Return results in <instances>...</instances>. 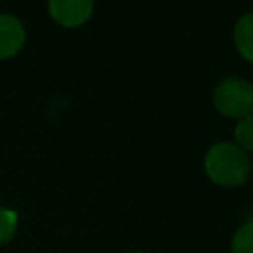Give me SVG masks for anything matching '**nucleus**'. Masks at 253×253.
<instances>
[{
  "mask_svg": "<svg viewBox=\"0 0 253 253\" xmlns=\"http://www.w3.org/2000/svg\"><path fill=\"white\" fill-rule=\"evenodd\" d=\"M49 12L57 24L75 28L89 20L93 0H49Z\"/></svg>",
  "mask_w": 253,
  "mask_h": 253,
  "instance_id": "nucleus-3",
  "label": "nucleus"
},
{
  "mask_svg": "<svg viewBox=\"0 0 253 253\" xmlns=\"http://www.w3.org/2000/svg\"><path fill=\"white\" fill-rule=\"evenodd\" d=\"M136 253H142V251H136Z\"/></svg>",
  "mask_w": 253,
  "mask_h": 253,
  "instance_id": "nucleus-9",
  "label": "nucleus"
},
{
  "mask_svg": "<svg viewBox=\"0 0 253 253\" xmlns=\"http://www.w3.org/2000/svg\"><path fill=\"white\" fill-rule=\"evenodd\" d=\"M204 166L210 180L225 188L241 186L251 170L247 152L237 144H229V142H219L211 146L206 154Z\"/></svg>",
  "mask_w": 253,
  "mask_h": 253,
  "instance_id": "nucleus-1",
  "label": "nucleus"
},
{
  "mask_svg": "<svg viewBox=\"0 0 253 253\" xmlns=\"http://www.w3.org/2000/svg\"><path fill=\"white\" fill-rule=\"evenodd\" d=\"M231 253H253V219L245 221L233 235Z\"/></svg>",
  "mask_w": 253,
  "mask_h": 253,
  "instance_id": "nucleus-6",
  "label": "nucleus"
},
{
  "mask_svg": "<svg viewBox=\"0 0 253 253\" xmlns=\"http://www.w3.org/2000/svg\"><path fill=\"white\" fill-rule=\"evenodd\" d=\"M235 140L239 148L253 152V115L239 119L235 126Z\"/></svg>",
  "mask_w": 253,
  "mask_h": 253,
  "instance_id": "nucleus-8",
  "label": "nucleus"
},
{
  "mask_svg": "<svg viewBox=\"0 0 253 253\" xmlns=\"http://www.w3.org/2000/svg\"><path fill=\"white\" fill-rule=\"evenodd\" d=\"M213 103L225 117H249L253 113V85L241 77H225L213 91Z\"/></svg>",
  "mask_w": 253,
  "mask_h": 253,
  "instance_id": "nucleus-2",
  "label": "nucleus"
},
{
  "mask_svg": "<svg viewBox=\"0 0 253 253\" xmlns=\"http://www.w3.org/2000/svg\"><path fill=\"white\" fill-rule=\"evenodd\" d=\"M24 24L12 14H0V59L16 55L24 45Z\"/></svg>",
  "mask_w": 253,
  "mask_h": 253,
  "instance_id": "nucleus-4",
  "label": "nucleus"
},
{
  "mask_svg": "<svg viewBox=\"0 0 253 253\" xmlns=\"http://www.w3.org/2000/svg\"><path fill=\"white\" fill-rule=\"evenodd\" d=\"M18 229V213L0 206V245L8 243Z\"/></svg>",
  "mask_w": 253,
  "mask_h": 253,
  "instance_id": "nucleus-7",
  "label": "nucleus"
},
{
  "mask_svg": "<svg viewBox=\"0 0 253 253\" xmlns=\"http://www.w3.org/2000/svg\"><path fill=\"white\" fill-rule=\"evenodd\" d=\"M233 40L239 49V53L253 63V12L245 14L237 20L233 30Z\"/></svg>",
  "mask_w": 253,
  "mask_h": 253,
  "instance_id": "nucleus-5",
  "label": "nucleus"
}]
</instances>
